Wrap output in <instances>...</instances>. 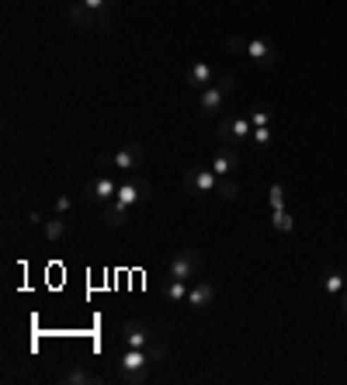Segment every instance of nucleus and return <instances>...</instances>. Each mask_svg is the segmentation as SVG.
Wrapping results in <instances>:
<instances>
[{
    "mask_svg": "<svg viewBox=\"0 0 347 385\" xmlns=\"http://www.w3.org/2000/svg\"><path fill=\"white\" fill-rule=\"evenodd\" d=\"M59 382H66V385H94V382H101L94 372H87V368H80V365H73V368H63L59 372Z\"/></svg>",
    "mask_w": 347,
    "mask_h": 385,
    "instance_id": "nucleus-16",
    "label": "nucleus"
},
{
    "mask_svg": "<svg viewBox=\"0 0 347 385\" xmlns=\"http://www.w3.org/2000/svg\"><path fill=\"white\" fill-rule=\"evenodd\" d=\"M250 126L254 128L271 126V108H267V104H254V108H250Z\"/></svg>",
    "mask_w": 347,
    "mask_h": 385,
    "instance_id": "nucleus-22",
    "label": "nucleus"
},
{
    "mask_svg": "<svg viewBox=\"0 0 347 385\" xmlns=\"http://www.w3.org/2000/svg\"><path fill=\"white\" fill-rule=\"evenodd\" d=\"M229 52H247V42H243V39H240V35H233V39H229Z\"/></svg>",
    "mask_w": 347,
    "mask_h": 385,
    "instance_id": "nucleus-27",
    "label": "nucleus"
},
{
    "mask_svg": "<svg viewBox=\"0 0 347 385\" xmlns=\"http://www.w3.org/2000/svg\"><path fill=\"white\" fill-rule=\"evenodd\" d=\"M271 226L278 229V233H292V212L288 209H271Z\"/></svg>",
    "mask_w": 347,
    "mask_h": 385,
    "instance_id": "nucleus-21",
    "label": "nucleus"
},
{
    "mask_svg": "<svg viewBox=\"0 0 347 385\" xmlns=\"http://www.w3.org/2000/svg\"><path fill=\"white\" fill-rule=\"evenodd\" d=\"M267 202H271V209H285V188H281V184H271Z\"/></svg>",
    "mask_w": 347,
    "mask_h": 385,
    "instance_id": "nucleus-23",
    "label": "nucleus"
},
{
    "mask_svg": "<svg viewBox=\"0 0 347 385\" xmlns=\"http://www.w3.org/2000/svg\"><path fill=\"white\" fill-rule=\"evenodd\" d=\"M188 292H191V285L177 281V278H167V285H164V299L167 302H188Z\"/></svg>",
    "mask_w": 347,
    "mask_h": 385,
    "instance_id": "nucleus-18",
    "label": "nucleus"
},
{
    "mask_svg": "<svg viewBox=\"0 0 347 385\" xmlns=\"http://www.w3.org/2000/svg\"><path fill=\"white\" fill-rule=\"evenodd\" d=\"M257 146H267L271 142V126H264V128H254V135H250Z\"/></svg>",
    "mask_w": 347,
    "mask_h": 385,
    "instance_id": "nucleus-24",
    "label": "nucleus"
},
{
    "mask_svg": "<svg viewBox=\"0 0 347 385\" xmlns=\"http://www.w3.org/2000/svg\"><path fill=\"white\" fill-rule=\"evenodd\" d=\"M216 80H219L216 70H212L205 59H198V63L188 66V87H191V90H205V87H212Z\"/></svg>",
    "mask_w": 347,
    "mask_h": 385,
    "instance_id": "nucleus-12",
    "label": "nucleus"
},
{
    "mask_svg": "<svg viewBox=\"0 0 347 385\" xmlns=\"http://www.w3.org/2000/svg\"><path fill=\"white\" fill-rule=\"evenodd\" d=\"M167 358V343L157 347H126L122 361H118V379L126 385H146L153 368Z\"/></svg>",
    "mask_w": 347,
    "mask_h": 385,
    "instance_id": "nucleus-1",
    "label": "nucleus"
},
{
    "mask_svg": "<svg viewBox=\"0 0 347 385\" xmlns=\"http://www.w3.org/2000/svg\"><path fill=\"white\" fill-rule=\"evenodd\" d=\"M236 167H240V153H236L229 142L216 146V153H212V171H216L219 177H229Z\"/></svg>",
    "mask_w": 347,
    "mask_h": 385,
    "instance_id": "nucleus-11",
    "label": "nucleus"
},
{
    "mask_svg": "<svg viewBox=\"0 0 347 385\" xmlns=\"http://www.w3.org/2000/svg\"><path fill=\"white\" fill-rule=\"evenodd\" d=\"M202 271V254L198 250H177L171 257V267H167V278H177V281H191L198 278Z\"/></svg>",
    "mask_w": 347,
    "mask_h": 385,
    "instance_id": "nucleus-4",
    "label": "nucleus"
},
{
    "mask_svg": "<svg viewBox=\"0 0 347 385\" xmlns=\"http://www.w3.org/2000/svg\"><path fill=\"white\" fill-rule=\"evenodd\" d=\"M247 56L257 63L260 70H271V66L278 63V49H274V42H267L264 35H254V39H247Z\"/></svg>",
    "mask_w": 347,
    "mask_h": 385,
    "instance_id": "nucleus-9",
    "label": "nucleus"
},
{
    "mask_svg": "<svg viewBox=\"0 0 347 385\" xmlns=\"http://www.w3.org/2000/svg\"><path fill=\"white\" fill-rule=\"evenodd\" d=\"M150 198H153V188H150V181L139 177V173H132L129 181H122V184H118V195H115V202H122L126 209L146 205Z\"/></svg>",
    "mask_w": 347,
    "mask_h": 385,
    "instance_id": "nucleus-3",
    "label": "nucleus"
},
{
    "mask_svg": "<svg viewBox=\"0 0 347 385\" xmlns=\"http://www.w3.org/2000/svg\"><path fill=\"white\" fill-rule=\"evenodd\" d=\"M66 18H70L77 28H84V32H97V28H108V25H111V11H94V7H87L84 0L70 4V7H66Z\"/></svg>",
    "mask_w": 347,
    "mask_h": 385,
    "instance_id": "nucleus-2",
    "label": "nucleus"
},
{
    "mask_svg": "<svg viewBox=\"0 0 347 385\" xmlns=\"http://www.w3.org/2000/svg\"><path fill=\"white\" fill-rule=\"evenodd\" d=\"M129 212H132V209H126L122 202H115V198H111V202L104 205V222H108L111 229H118V226H126V222H129Z\"/></svg>",
    "mask_w": 347,
    "mask_h": 385,
    "instance_id": "nucleus-17",
    "label": "nucleus"
},
{
    "mask_svg": "<svg viewBox=\"0 0 347 385\" xmlns=\"http://www.w3.org/2000/svg\"><path fill=\"white\" fill-rule=\"evenodd\" d=\"M226 97H229V94H226L219 84L205 87V90H202V97H198V108H202V115H205V118L219 115V111H222V104H226Z\"/></svg>",
    "mask_w": 347,
    "mask_h": 385,
    "instance_id": "nucleus-13",
    "label": "nucleus"
},
{
    "mask_svg": "<svg viewBox=\"0 0 347 385\" xmlns=\"http://www.w3.org/2000/svg\"><path fill=\"white\" fill-rule=\"evenodd\" d=\"M42 233H45V240H63V236H66V219L56 215V219L42 222Z\"/></svg>",
    "mask_w": 347,
    "mask_h": 385,
    "instance_id": "nucleus-20",
    "label": "nucleus"
},
{
    "mask_svg": "<svg viewBox=\"0 0 347 385\" xmlns=\"http://www.w3.org/2000/svg\"><path fill=\"white\" fill-rule=\"evenodd\" d=\"M70 205H73V202H70L66 195H59V198H56V212H59V215H66V212H70Z\"/></svg>",
    "mask_w": 347,
    "mask_h": 385,
    "instance_id": "nucleus-28",
    "label": "nucleus"
},
{
    "mask_svg": "<svg viewBox=\"0 0 347 385\" xmlns=\"http://www.w3.org/2000/svg\"><path fill=\"white\" fill-rule=\"evenodd\" d=\"M142 157H146V149L132 139V142H126L122 149L111 153V167L122 171V173H135V167H142Z\"/></svg>",
    "mask_w": 347,
    "mask_h": 385,
    "instance_id": "nucleus-8",
    "label": "nucleus"
},
{
    "mask_svg": "<svg viewBox=\"0 0 347 385\" xmlns=\"http://www.w3.org/2000/svg\"><path fill=\"white\" fill-rule=\"evenodd\" d=\"M219 184V173L212 167H191V171L184 173V191L188 195H195V198H202V195H212Z\"/></svg>",
    "mask_w": 347,
    "mask_h": 385,
    "instance_id": "nucleus-6",
    "label": "nucleus"
},
{
    "mask_svg": "<svg viewBox=\"0 0 347 385\" xmlns=\"http://www.w3.org/2000/svg\"><path fill=\"white\" fill-rule=\"evenodd\" d=\"M84 4H87V7H94V11H111L118 0H84Z\"/></svg>",
    "mask_w": 347,
    "mask_h": 385,
    "instance_id": "nucleus-25",
    "label": "nucleus"
},
{
    "mask_svg": "<svg viewBox=\"0 0 347 385\" xmlns=\"http://www.w3.org/2000/svg\"><path fill=\"white\" fill-rule=\"evenodd\" d=\"M219 135H222V142H243V139H250L254 135V126H250V118H222L219 122Z\"/></svg>",
    "mask_w": 347,
    "mask_h": 385,
    "instance_id": "nucleus-10",
    "label": "nucleus"
},
{
    "mask_svg": "<svg viewBox=\"0 0 347 385\" xmlns=\"http://www.w3.org/2000/svg\"><path fill=\"white\" fill-rule=\"evenodd\" d=\"M84 195L90 202H97V205H108L115 195H118V181L115 177H108V173H97V177H90L84 188Z\"/></svg>",
    "mask_w": 347,
    "mask_h": 385,
    "instance_id": "nucleus-7",
    "label": "nucleus"
},
{
    "mask_svg": "<svg viewBox=\"0 0 347 385\" xmlns=\"http://www.w3.org/2000/svg\"><path fill=\"white\" fill-rule=\"evenodd\" d=\"M122 343L126 347H157L160 341V334L150 326V323H142V319H129L126 326H122Z\"/></svg>",
    "mask_w": 347,
    "mask_h": 385,
    "instance_id": "nucleus-5",
    "label": "nucleus"
},
{
    "mask_svg": "<svg viewBox=\"0 0 347 385\" xmlns=\"http://www.w3.org/2000/svg\"><path fill=\"white\" fill-rule=\"evenodd\" d=\"M344 288H347V271L327 267V271H323V292H327V295H344Z\"/></svg>",
    "mask_w": 347,
    "mask_h": 385,
    "instance_id": "nucleus-15",
    "label": "nucleus"
},
{
    "mask_svg": "<svg viewBox=\"0 0 347 385\" xmlns=\"http://www.w3.org/2000/svg\"><path fill=\"white\" fill-rule=\"evenodd\" d=\"M216 195L222 198V202H236V198H240V188H236V181H233V177H219Z\"/></svg>",
    "mask_w": 347,
    "mask_h": 385,
    "instance_id": "nucleus-19",
    "label": "nucleus"
},
{
    "mask_svg": "<svg viewBox=\"0 0 347 385\" xmlns=\"http://www.w3.org/2000/svg\"><path fill=\"white\" fill-rule=\"evenodd\" d=\"M212 302H216V285H212V281H195V285H191V292H188V305H191L195 312L209 309Z\"/></svg>",
    "mask_w": 347,
    "mask_h": 385,
    "instance_id": "nucleus-14",
    "label": "nucleus"
},
{
    "mask_svg": "<svg viewBox=\"0 0 347 385\" xmlns=\"http://www.w3.org/2000/svg\"><path fill=\"white\" fill-rule=\"evenodd\" d=\"M341 302H344V309H347V288H344V295H341Z\"/></svg>",
    "mask_w": 347,
    "mask_h": 385,
    "instance_id": "nucleus-29",
    "label": "nucleus"
},
{
    "mask_svg": "<svg viewBox=\"0 0 347 385\" xmlns=\"http://www.w3.org/2000/svg\"><path fill=\"white\" fill-rule=\"evenodd\" d=\"M216 84L222 87V90H226V94H233V90H236V80H233V77H229V73H222V77H219Z\"/></svg>",
    "mask_w": 347,
    "mask_h": 385,
    "instance_id": "nucleus-26",
    "label": "nucleus"
}]
</instances>
